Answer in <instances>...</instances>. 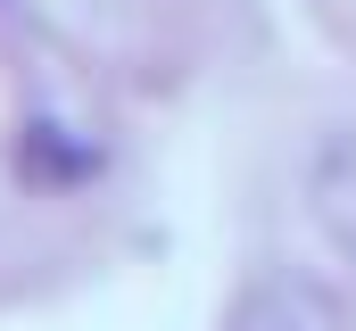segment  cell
Wrapping results in <instances>:
<instances>
[{
    "label": "cell",
    "mask_w": 356,
    "mask_h": 331,
    "mask_svg": "<svg viewBox=\"0 0 356 331\" xmlns=\"http://www.w3.org/2000/svg\"><path fill=\"white\" fill-rule=\"evenodd\" d=\"M224 331H332V315H323V298H315L307 282L266 273V282H249V290L232 298Z\"/></svg>",
    "instance_id": "obj_2"
},
{
    "label": "cell",
    "mask_w": 356,
    "mask_h": 331,
    "mask_svg": "<svg viewBox=\"0 0 356 331\" xmlns=\"http://www.w3.org/2000/svg\"><path fill=\"white\" fill-rule=\"evenodd\" d=\"M307 207H315V232L356 265V133H332L315 166H307Z\"/></svg>",
    "instance_id": "obj_1"
}]
</instances>
